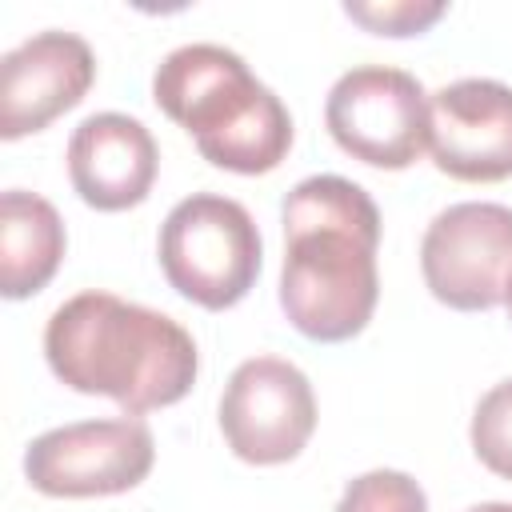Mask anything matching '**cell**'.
I'll return each mask as SVG.
<instances>
[{
  "instance_id": "14",
  "label": "cell",
  "mask_w": 512,
  "mask_h": 512,
  "mask_svg": "<svg viewBox=\"0 0 512 512\" xmlns=\"http://www.w3.org/2000/svg\"><path fill=\"white\" fill-rule=\"evenodd\" d=\"M336 512H428V496L408 472L372 468L344 488Z\"/></svg>"
},
{
  "instance_id": "4",
  "label": "cell",
  "mask_w": 512,
  "mask_h": 512,
  "mask_svg": "<svg viewBox=\"0 0 512 512\" xmlns=\"http://www.w3.org/2000/svg\"><path fill=\"white\" fill-rule=\"evenodd\" d=\"M160 268L200 308H232L260 276V232L240 200L216 192L184 196L160 224Z\"/></svg>"
},
{
  "instance_id": "9",
  "label": "cell",
  "mask_w": 512,
  "mask_h": 512,
  "mask_svg": "<svg viewBox=\"0 0 512 512\" xmlns=\"http://www.w3.org/2000/svg\"><path fill=\"white\" fill-rule=\"evenodd\" d=\"M428 148L440 172L468 184L512 176V88L464 76L428 96Z\"/></svg>"
},
{
  "instance_id": "12",
  "label": "cell",
  "mask_w": 512,
  "mask_h": 512,
  "mask_svg": "<svg viewBox=\"0 0 512 512\" xmlns=\"http://www.w3.org/2000/svg\"><path fill=\"white\" fill-rule=\"evenodd\" d=\"M64 260V220L60 212L24 188L0 196V292L24 300L40 292Z\"/></svg>"
},
{
  "instance_id": "15",
  "label": "cell",
  "mask_w": 512,
  "mask_h": 512,
  "mask_svg": "<svg viewBox=\"0 0 512 512\" xmlns=\"http://www.w3.org/2000/svg\"><path fill=\"white\" fill-rule=\"evenodd\" d=\"M344 12L380 36H416L444 16V0H348Z\"/></svg>"
},
{
  "instance_id": "2",
  "label": "cell",
  "mask_w": 512,
  "mask_h": 512,
  "mask_svg": "<svg viewBox=\"0 0 512 512\" xmlns=\"http://www.w3.org/2000/svg\"><path fill=\"white\" fill-rule=\"evenodd\" d=\"M44 356L60 384L132 416L184 400L200 368L196 340L172 316L112 292L64 300L44 328Z\"/></svg>"
},
{
  "instance_id": "16",
  "label": "cell",
  "mask_w": 512,
  "mask_h": 512,
  "mask_svg": "<svg viewBox=\"0 0 512 512\" xmlns=\"http://www.w3.org/2000/svg\"><path fill=\"white\" fill-rule=\"evenodd\" d=\"M468 512H512V504H504V500H492V504H476V508H468Z\"/></svg>"
},
{
  "instance_id": "10",
  "label": "cell",
  "mask_w": 512,
  "mask_h": 512,
  "mask_svg": "<svg viewBox=\"0 0 512 512\" xmlns=\"http://www.w3.org/2000/svg\"><path fill=\"white\" fill-rule=\"evenodd\" d=\"M96 80V56L76 32H36L0 60V136L40 132L60 112L76 108Z\"/></svg>"
},
{
  "instance_id": "6",
  "label": "cell",
  "mask_w": 512,
  "mask_h": 512,
  "mask_svg": "<svg viewBox=\"0 0 512 512\" xmlns=\"http://www.w3.org/2000/svg\"><path fill=\"white\" fill-rule=\"evenodd\" d=\"M432 296L456 312H484L512 292V208L464 200L432 216L420 240Z\"/></svg>"
},
{
  "instance_id": "7",
  "label": "cell",
  "mask_w": 512,
  "mask_h": 512,
  "mask_svg": "<svg viewBox=\"0 0 512 512\" xmlns=\"http://www.w3.org/2000/svg\"><path fill=\"white\" fill-rule=\"evenodd\" d=\"M156 460L144 420H76L36 436L24 452V476L44 496H116L136 488Z\"/></svg>"
},
{
  "instance_id": "1",
  "label": "cell",
  "mask_w": 512,
  "mask_h": 512,
  "mask_svg": "<svg viewBox=\"0 0 512 512\" xmlns=\"http://www.w3.org/2000/svg\"><path fill=\"white\" fill-rule=\"evenodd\" d=\"M280 220V308L292 328L320 344L364 332L380 296V212L372 196L332 172L308 176L284 196Z\"/></svg>"
},
{
  "instance_id": "5",
  "label": "cell",
  "mask_w": 512,
  "mask_h": 512,
  "mask_svg": "<svg viewBox=\"0 0 512 512\" xmlns=\"http://www.w3.org/2000/svg\"><path fill=\"white\" fill-rule=\"evenodd\" d=\"M324 124L348 156L396 172L428 148V92L404 68L356 64L332 84Z\"/></svg>"
},
{
  "instance_id": "11",
  "label": "cell",
  "mask_w": 512,
  "mask_h": 512,
  "mask_svg": "<svg viewBox=\"0 0 512 512\" xmlns=\"http://www.w3.org/2000/svg\"><path fill=\"white\" fill-rule=\"evenodd\" d=\"M160 148L152 132L124 112H92L72 128L68 176L84 204L100 212L136 208L156 180Z\"/></svg>"
},
{
  "instance_id": "8",
  "label": "cell",
  "mask_w": 512,
  "mask_h": 512,
  "mask_svg": "<svg viewBox=\"0 0 512 512\" xmlns=\"http://www.w3.org/2000/svg\"><path fill=\"white\" fill-rule=\"evenodd\" d=\"M316 428L308 376L280 356L244 360L220 396V432L248 464H284L300 456Z\"/></svg>"
},
{
  "instance_id": "13",
  "label": "cell",
  "mask_w": 512,
  "mask_h": 512,
  "mask_svg": "<svg viewBox=\"0 0 512 512\" xmlns=\"http://www.w3.org/2000/svg\"><path fill=\"white\" fill-rule=\"evenodd\" d=\"M472 452L480 464L512 480V380L492 384L472 412Z\"/></svg>"
},
{
  "instance_id": "3",
  "label": "cell",
  "mask_w": 512,
  "mask_h": 512,
  "mask_svg": "<svg viewBox=\"0 0 512 512\" xmlns=\"http://www.w3.org/2000/svg\"><path fill=\"white\" fill-rule=\"evenodd\" d=\"M152 96L168 120L192 132L200 156L216 168L240 176L272 172L292 148L284 100L224 44L196 40L172 48L156 64Z\"/></svg>"
},
{
  "instance_id": "17",
  "label": "cell",
  "mask_w": 512,
  "mask_h": 512,
  "mask_svg": "<svg viewBox=\"0 0 512 512\" xmlns=\"http://www.w3.org/2000/svg\"><path fill=\"white\" fill-rule=\"evenodd\" d=\"M504 304H508V316H512V292H508V300H504Z\"/></svg>"
}]
</instances>
